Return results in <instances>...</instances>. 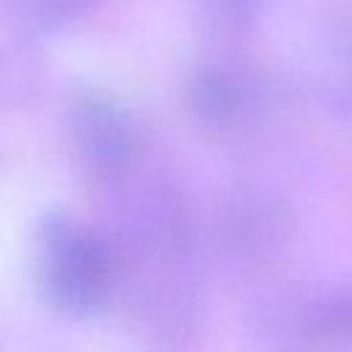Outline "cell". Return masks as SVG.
Segmentation results:
<instances>
[{
	"label": "cell",
	"instance_id": "cell-3",
	"mask_svg": "<svg viewBox=\"0 0 352 352\" xmlns=\"http://www.w3.org/2000/svg\"><path fill=\"white\" fill-rule=\"evenodd\" d=\"M184 104L195 126L223 135L236 129L250 116L253 85L239 69L209 60L192 69L184 88Z\"/></svg>",
	"mask_w": 352,
	"mask_h": 352
},
{
	"label": "cell",
	"instance_id": "cell-7",
	"mask_svg": "<svg viewBox=\"0 0 352 352\" xmlns=\"http://www.w3.org/2000/svg\"><path fill=\"white\" fill-rule=\"evenodd\" d=\"M264 0H198L201 8H206V11H212L214 16H223V19H245Z\"/></svg>",
	"mask_w": 352,
	"mask_h": 352
},
{
	"label": "cell",
	"instance_id": "cell-1",
	"mask_svg": "<svg viewBox=\"0 0 352 352\" xmlns=\"http://www.w3.org/2000/svg\"><path fill=\"white\" fill-rule=\"evenodd\" d=\"M33 261L44 300L69 316L102 311L121 289L118 256L102 228L60 209L38 220Z\"/></svg>",
	"mask_w": 352,
	"mask_h": 352
},
{
	"label": "cell",
	"instance_id": "cell-2",
	"mask_svg": "<svg viewBox=\"0 0 352 352\" xmlns=\"http://www.w3.org/2000/svg\"><path fill=\"white\" fill-rule=\"evenodd\" d=\"M63 129L77 165L99 187L143 165L146 138L140 121L107 91L82 88L72 94L63 107Z\"/></svg>",
	"mask_w": 352,
	"mask_h": 352
},
{
	"label": "cell",
	"instance_id": "cell-4",
	"mask_svg": "<svg viewBox=\"0 0 352 352\" xmlns=\"http://www.w3.org/2000/svg\"><path fill=\"white\" fill-rule=\"evenodd\" d=\"M47 74V60L36 47V36H19L0 44V104H28Z\"/></svg>",
	"mask_w": 352,
	"mask_h": 352
},
{
	"label": "cell",
	"instance_id": "cell-5",
	"mask_svg": "<svg viewBox=\"0 0 352 352\" xmlns=\"http://www.w3.org/2000/svg\"><path fill=\"white\" fill-rule=\"evenodd\" d=\"M107 0H0V8L25 36L58 33L94 16Z\"/></svg>",
	"mask_w": 352,
	"mask_h": 352
},
{
	"label": "cell",
	"instance_id": "cell-6",
	"mask_svg": "<svg viewBox=\"0 0 352 352\" xmlns=\"http://www.w3.org/2000/svg\"><path fill=\"white\" fill-rule=\"evenodd\" d=\"M316 319L327 333H352V292H338L319 302Z\"/></svg>",
	"mask_w": 352,
	"mask_h": 352
}]
</instances>
